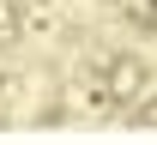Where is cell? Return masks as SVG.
Returning a JSON list of instances; mask_svg holds the SVG:
<instances>
[{
    "mask_svg": "<svg viewBox=\"0 0 157 145\" xmlns=\"http://www.w3.org/2000/svg\"><path fill=\"white\" fill-rule=\"evenodd\" d=\"M139 85H145V73H139V61H121V67H115V91L127 97V91H139Z\"/></svg>",
    "mask_w": 157,
    "mask_h": 145,
    "instance_id": "obj_1",
    "label": "cell"
}]
</instances>
